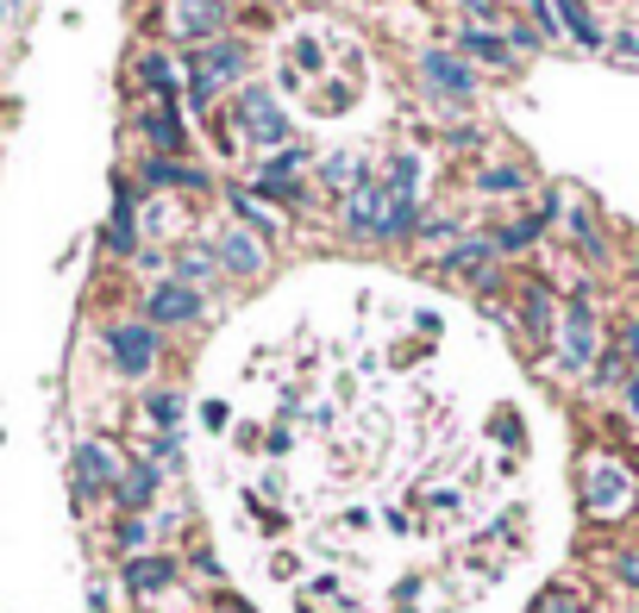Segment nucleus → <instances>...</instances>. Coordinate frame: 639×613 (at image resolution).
<instances>
[{
	"mask_svg": "<svg viewBox=\"0 0 639 613\" xmlns=\"http://www.w3.org/2000/svg\"><path fill=\"white\" fill-rule=\"evenodd\" d=\"M245 44H233V39H220V44H201V51H194V63H189V100L194 107H207L213 95H220V88H226V82L238 76V69H245Z\"/></svg>",
	"mask_w": 639,
	"mask_h": 613,
	"instance_id": "f257e3e1",
	"label": "nucleus"
},
{
	"mask_svg": "<svg viewBox=\"0 0 639 613\" xmlns=\"http://www.w3.org/2000/svg\"><path fill=\"white\" fill-rule=\"evenodd\" d=\"M107 351L119 357L126 376H145L157 357V338H151V326H107Z\"/></svg>",
	"mask_w": 639,
	"mask_h": 613,
	"instance_id": "f03ea898",
	"label": "nucleus"
},
{
	"mask_svg": "<svg viewBox=\"0 0 639 613\" xmlns=\"http://www.w3.org/2000/svg\"><path fill=\"white\" fill-rule=\"evenodd\" d=\"M245 132H252L257 144H283V138H289V119L276 114L270 88H245Z\"/></svg>",
	"mask_w": 639,
	"mask_h": 613,
	"instance_id": "7ed1b4c3",
	"label": "nucleus"
},
{
	"mask_svg": "<svg viewBox=\"0 0 639 613\" xmlns=\"http://www.w3.org/2000/svg\"><path fill=\"white\" fill-rule=\"evenodd\" d=\"M220 20H226L220 0H175L170 7V32H182V39H213Z\"/></svg>",
	"mask_w": 639,
	"mask_h": 613,
	"instance_id": "20e7f679",
	"label": "nucleus"
},
{
	"mask_svg": "<svg viewBox=\"0 0 639 613\" xmlns=\"http://www.w3.org/2000/svg\"><path fill=\"white\" fill-rule=\"evenodd\" d=\"M383 182H358L345 201V232H358V238H376V226H383Z\"/></svg>",
	"mask_w": 639,
	"mask_h": 613,
	"instance_id": "39448f33",
	"label": "nucleus"
},
{
	"mask_svg": "<svg viewBox=\"0 0 639 613\" xmlns=\"http://www.w3.org/2000/svg\"><path fill=\"white\" fill-rule=\"evenodd\" d=\"M76 476H82V495H88V488H114L119 482V458H114V444H82L76 451Z\"/></svg>",
	"mask_w": 639,
	"mask_h": 613,
	"instance_id": "423d86ee",
	"label": "nucleus"
},
{
	"mask_svg": "<svg viewBox=\"0 0 639 613\" xmlns=\"http://www.w3.org/2000/svg\"><path fill=\"white\" fill-rule=\"evenodd\" d=\"M194 313H201V294H194V288H182V282L151 288V320L157 326H175V320H194Z\"/></svg>",
	"mask_w": 639,
	"mask_h": 613,
	"instance_id": "0eeeda50",
	"label": "nucleus"
},
{
	"mask_svg": "<svg viewBox=\"0 0 639 613\" xmlns=\"http://www.w3.org/2000/svg\"><path fill=\"white\" fill-rule=\"evenodd\" d=\"M596 357V320H589V306H571V320H564V364L571 369H583Z\"/></svg>",
	"mask_w": 639,
	"mask_h": 613,
	"instance_id": "6e6552de",
	"label": "nucleus"
},
{
	"mask_svg": "<svg viewBox=\"0 0 639 613\" xmlns=\"http://www.w3.org/2000/svg\"><path fill=\"white\" fill-rule=\"evenodd\" d=\"M420 69H426V82H433V88H446V95H470V69H465V57H451V51H426Z\"/></svg>",
	"mask_w": 639,
	"mask_h": 613,
	"instance_id": "1a4fd4ad",
	"label": "nucleus"
},
{
	"mask_svg": "<svg viewBox=\"0 0 639 613\" xmlns=\"http://www.w3.org/2000/svg\"><path fill=\"white\" fill-rule=\"evenodd\" d=\"M620 501H627V476H620L615 463H596L589 470V507L596 514H620Z\"/></svg>",
	"mask_w": 639,
	"mask_h": 613,
	"instance_id": "9d476101",
	"label": "nucleus"
},
{
	"mask_svg": "<svg viewBox=\"0 0 639 613\" xmlns=\"http://www.w3.org/2000/svg\"><path fill=\"white\" fill-rule=\"evenodd\" d=\"M114 488H119V507H132L138 514V507H151V495H157V470L151 463H132V470H119Z\"/></svg>",
	"mask_w": 639,
	"mask_h": 613,
	"instance_id": "9b49d317",
	"label": "nucleus"
},
{
	"mask_svg": "<svg viewBox=\"0 0 639 613\" xmlns=\"http://www.w3.org/2000/svg\"><path fill=\"white\" fill-rule=\"evenodd\" d=\"M220 264L238 269V276H257V269H264V245H257V238H245V232H233V238L220 245Z\"/></svg>",
	"mask_w": 639,
	"mask_h": 613,
	"instance_id": "f8f14e48",
	"label": "nucleus"
},
{
	"mask_svg": "<svg viewBox=\"0 0 639 613\" xmlns=\"http://www.w3.org/2000/svg\"><path fill=\"white\" fill-rule=\"evenodd\" d=\"M145 182H151V189H207V175L201 170H182V163H163V157H157V163H145Z\"/></svg>",
	"mask_w": 639,
	"mask_h": 613,
	"instance_id": "ddd939ff",
	"label": "nucleus"
},
{
	"mask_svg": "<svg viewBox=\"0 0 639 613\" xmlns=\"http://www.w3.org/2000/svg\"><path fill=\"white\" fill-rule=\"evenodd\" d=\"M107 245L132 250V194H126V182L114 189V226H107Z\"/></svg>",
	"mask_w": 639,
	"mask_h": 613,
	"instance_id": "4468645a",
	"label": "nucleus"
},
{
	"mask_svg": "<svg viewBox=\"0 0 639 613\" xmlns=\"http://www.w3.org/2000/svg\"><path fill=\"white\" fill-rule=\"evenodd\" d=\"M489 257H496V245H458L446 257V276H483Z\"/></svg>",
	"mask_w": 639,
	"mask_h": 613,
	"instance_id": "2eb2a0df",
	"label": "nucleus"
},
{
	"mask_svg": "<svg viewBox=\"0 0 639 613\" xmlns=\"http://www.w3.org/2000/svg\"><path fill=\"white\" fill-rule=\"evenodd\" d=\"M163 582H170V557H138V563H132V589L138 594L163 589Z\"/></svg>",
	"mask_w": 639,
	"mask_h": 613,
	"instance_id": "dca6fc26",
	"label": "nucleus"
},
{
	"mask_svg": "<svg viewBox=\"0 0 639 613\" xmlns=\"http://www.w3.org/2000/svg\"><path fill=\"white\" fill-rule=\"evenodd\" d=\"M145 132H151V144H157V151H175V144H182V126H175V114H170V107H157V114L145 119Z\"/></svg>",
	"mask_w": 639,
	"mask_h": 613,
	"instance_id": "f3484780",
	"label": "nucleus"
},
{
	"mask_svg": "<svg viewBox=\"0 0 639 613\" xmlns=\"http://www.w3.org/2000/svg\"><path fill=\"white\" fill-rule=\"evenodd\" d=\"M175 276H182V282H207L213 257H207V250H182V257H175Z\"/></svg>",
	"mask_w": 639,
	"mask_h": 613,
	"instance_id": "a211bd4d",
	"label": "nucleus"
},
{
	"mask_svg": "<svg viewBox=\"0 0 639 613\" xmlns=\"http://www.w3.org/2000/svg\"><path fill=\"white\" fill-rule=\"evenodd\" d=\"M327 182H339V189H358V182H364V163H358V157H327Z\"/></svg>",
	"mask_w": 639,
	"mask_h": 613,
	"instance_id": "6ab92c4d",
	"label": "nucleus"
},
{
	"mask_svg": "<svg viewBox=\"0 0 639 613\" xmlns=\"http://www.w3.org/2000/svg\"><path fill=\"white\" fill-rule=\"evenodd\" d=\"M558 13H564V25H571V32H577L583 44H601V32L589 25V13H583L577 0H558Z\"/></svg>",
	"mask_w": 639,
	"mask_h": 613,
	"instance_id": "aec40b11",
	"label": "nucleus"
},
{
	"mask_svg": "<svg viewBox=\"0 0 639 613\" xmlns=\"http://www.w3.org/2000/svg\"><path fill=\"white\" fill-rule=\"evenodd\" d=\"M465 51L470 57H489V63H508V44L489 39V32H465Z\"/></svg>",
	"mask_w": 639,
	"mask_h": 613,
	"instance_id": "412c9836",
	"label": "nucleus"
},
{
	"mask_svg": "<svg viewBox=\"0 0 639 613\" xmlns=\"http://www.w3.org/2000/svg\"><path fill=\"white\" fill-rule=\"evenodd\" d=\"M540 238V219H521V226H508L502 238H496V250H521V245H533Z\"/></svg>",
	"mask_w": 639,
	"mask_h": 613,
	"instance_id": "4be33fe9",
	"label": "nucleus"
},
{
	"mask_svg": "<svg viewBox=\"0 0 639 613\" xmlns=\"http://www.w3.org/2000/svg\"><path fill=\"white\" fill-rule=\"evenodd\" d=\"M233 207L245 213L252 226H276V213H270V207H257V201H252V189H238V194H233Z\"/></svg>",
	"mask_w": 639,
	"mask_h": 613,
	"instance_id": "5701e85b",
	"label": "nucleus"
},
{
	"mask_svg": "<svg viewBox=\"0 0 639 613\" xmlns=\"http://www.w3.org/2000/svg\"><path fill=\"white\" fill-rule=\"evenodd\" d=\"M533 613H583V601L577 594H564V589H552V594H540V607Z\"/></svg>",
	"mask_w": 639,
	"mask_h": 613,
	"instance_id": "b1692460",
	"label": "nucleus"
},
{
	"mask_svg": "<svg viewBox=\"0 0 639 613\" xmlns=\"http://www.w3.org/2000/svg\"><path fill=\"white\" fill-rule=\"evenodd\" d=\"M151 420L157 426H175V420H182V401H175V395H151Z\"/></svg>",
	"mask_w": 639,
	"mask_h": 613,
	"instance_id": "393cba45",
	"label": "nucleus"
},
{
	"mask_svg": "<svg viewBox=\"0 0 639 613\" xmlns=\"http://www.w3.org/2000/svg\"><path fill=\"white\" fill-rule=\"evenodd\" d=\"M257 189H264V194H276V201H289V194H295V182H289V175H257Z\"/></svg>",
	"mask_w": 639,
	"mask_h": 613,
	"instance_id": "a878e982",
	"label": "nucleus"
},
{
	"mask_svg": "<svg viewBox=\"0 0 639 613\" xmlns=\"http://www.w3.org/2000/svg\"><path fill=\"white\" fill-rule=\"evenodd\" d=\"M526 320H533V332H545V288L526 294Z\"/></svg>",
	"mask_w": 639,
	"mask_h": 613,
	"instance_id": "bb28decb",
	"label": "nucleus"
},
{
	"mask_svg": "<svg viewBox=\"0 0 639 613\" xmlns=\"http://www.w3.org/2000/svg\"><path fill=\"white\" fill-rule=\"evenodd\" d=\"M483 189H521V170H496V175H483Z\"/></svg>",
	"mask_w": 639,
	"mask_h": 613,
	"instance_id": "cd10ccee",
	"label": "nucleus"
},
{
	"mask_svg": "<svg viewBox=\"0 0 639 613\" xmlns=\"http://www.w3.org/2000/svg\"><path fill=\"white\" fill-rule=\"evenodd\" d=\"M620 576H627V582L639 589V551H627V557H620Z\"/></svg>",
	"mask_w": 639,
	"mask_h": 613,
	"instance_id": "c85d7f7f",
	"label": "nucleus"
},
{
	"mask_svg": "<svg viewBox=\"0 0 639 613\" xmlns=\"http://www.w3.org/2000/svg\"><path fill=\"white\" fill-rule=\"evenodd\" d=\"M627 351H633V357H639V320H633V326H627Z\"/></svg>",
	"mask_w": 639,
	"mask_h": 613,
	"instance_id": "c756f323",
	"label": "nucleus"
},
{
	"mask_svg": "<svg viewBox=\"0 0 639 613\" xmlns=\"http://www.w3.org/2000/svg\"><path fill=\"white\" fill-rule=\"evenodd\" d=\"M620 51H627V57H639V39H620Z\"/></svg>",
	"mask_w": 639,
	"mask_h": 613,
	"instance_id": "7c9ffc66",
	"label": "nucleus"
},
{
	"mask_svg": "<svg viewBox=\"0 0 639 613\" xmlns=\"http://www.w3.org/2000/svg\"><path fill=\"white\" fill-rule=\"evenodd\" d=\"M627 401H633V413H639V383H627Z\"/></svg>",
	"mask_w": 639,
	"mask_h": 613,
	"instance_id": "2f4dec72",
	"label": "nucleus"
},
{
	"mask_svg": "<svg viewBox=\"0 0 639 613\" xmlns=\"http://www.w3.org/2000/svg\"><path fill=\"white\" fill-rule=\"evenodd\" d=\"M0 25H7V0H0Z\"/></svg>",
	"mask_w": 639,
	"mask_h": 613,
	"instance_id": "473e14b6",
	"label": "nucleus"
},
{
	"mask_svg": "<svg viewBox=\"0 0 639 613\" xmlns=\"http://www.w3.org/2000/svg\"><path fill=\"white\" fill-rule=\"evenodd\" d=\"M540 7H545V0H540Z\"/></svg>",
	"mask_w": 639,
	"mask_h": 613,
	"instance_id": "72a5a7b5",
	"label": "nucleus"
}]
</instances>
